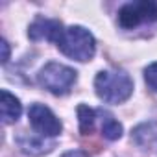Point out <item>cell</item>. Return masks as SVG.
Returning <instances> with one entry per match:
<instances>
[{
  "label": "cell",
  "instance_id": "6da1fadb",
  "mask_svg": "<svg viewBox=\"0 0 157 157\" xmlns=\"http://www.w3.org/2000/svg\"><path fill=\"white\" fill-rule=\"evenodd\" d=\"M96 94L107 104H122L133 93V82L124 70H102L94 78Z\"/></svg>",
  "mask_w": 157,
  "mask_h": 157
},
{
  "label": "cell",
  "instance_id": "3957f363",
  "mask_svg": "<svg viewBox=\"0 0 157 157\" xmlns=\"http://www.w3.org/2000/svg\"><path fill=\"white\" fill-rule=\"evenodd\" d=\"M76 78H78V72L74 68L52 61L39 70L37 82L41 87H44L52 94H67L76 83Z\"/></svg>",
  "mask_w": 157,
  "mask_h": 157
},
{
  "label": "cell",
  "instance_id": "5b68a950",
  "mask_svg": "<svg viewBox=\"0 0 157 157\" xmlns=\"http://www.w3.org/2000/svg\"><path fill=\"white\" fill-rule=\"evenodd\" d=\"M28 117H30L32 128L46 139L48 137H57L63 129L61 120L43 104H32L30 111H28Z\"/></svg>",
  "mask_w": 157,
  "mask_h": 157
},
{
  "label": "cell",
  "instance_id": "4fadbf2b",
  "mask_svg": "<svg viewBox=\"0 0 157 157\" xmlns=\"http://www.w3.org/2000/svg\"><path fill=\"white\" fill-rule=\"evenodd\" d=\"M2 50H4V56H2V63H6V61L10 59V44H8V41H6V39L2 41Z\"/></svg>",
  "mask_w": 157,
  "mask_h": 157
},
{
  "label": "cell",
  "instance_id": "52a82bcc",
  "mask_svg": "<svg viewBox=\"0 0 157 157\" xmlns=\"http://www.w3.org/2000/svg\"><path fill=\"white\" fill-rule=\"evenodd\" d=\"M15 142L19 144V148L28 153V155H43V153H48L52 151V148L56 146L54 140H48L46 137L43 135H28V133H22L15 139Z\"/></svg>",
  "mask_w": 157,
  "mask_h": 157
},
{
  "label": "cell",
  "instance_id": "8992f818",
  "mask_svg": "<svg viewBox=\"0 0 157 157\" xmlns=\"http://www.w3.org/2000/svg\"><path fill=\"white\" fill-rule=\"evenodd\" d=\"M63 24L59 21H54V19H44V17H37L32 24H30V30H28V37L32 41H54L57 44L61 33H63Z\"/></svg>",
  "mask_w": 157,
  "mask_h": 157
},
{
  "label": "cell",
  "instance_id": "277c9868",
  "mask_svg": "<svg viewBox=\"0 0 157 157\" xmlns=\"http://www.w3.org/2000/svg\"><path fill=\"white\" fill-rule=\"evenodd\" d=\"M157 21V2L142 0V2H129L118 10V24L126 30L137 28L140 24H150Z\"/></svg>",
  "mask_w": 157,
  "mask_h": 157
},
{
  "label": "cell",
  "instance_id": "9c48e42d",
  "mask_svg": "<svg viewBox=\"0 0 157 157\" xmlns=\"http://www.w3.org/2000/svg\"><path fill=\"white\" fill-rule=\"evenodd\" d=\"M98 115L102 117V135L107 140H117L122 137V126L118 120H115V117L104 109L98 111Z\"/></svg>",
  "mask_w": 157,
  "mask_h": 157
},
{
  "label": "cell",
  "instance_id": "30bf717a",
  "mask_svg": "<svg viewBox=\"0 0 157 157\" xmlns=\"http://www.w3.org/2000/svg\"><path fill=\"white\" fill-rule=\"evenodd\" d=\"M78 117H80V131L83 135L91 133L94 128V118H96V111L87 107V105H80L78 107Z\"/></svg>",
  "mask_w": 157,
  "mask_h": 157
},
{
  "label": "cell",
  "instance_id": "7a4b0ae2",
  "mask_svg": "<svg viewBox=\"0 0 157 157\" xmlns=\"http://www.w3.org/2000/svg\"><path fill=\"white\" fill-rule=\"evenodd\" d=\"M57 48L70 59L76 61H91L94 52H96V41L89 30L83 26H70L65 28L59 41Z\"/></svg>",
  "mask_w": 157,
  "mask_h": 157
},
{
  "label": "cell",
  "instance_id": "7c38bea8",
  "mask_svg": "<svg viewBox=\"0 0 157 157\" xmlns=\"http://www.w3.org/2000/svg\"><path fill=\"white\" fill-rule=\"evenodd\" d=\"M61 157H89V155L82 150H70V151H65Z\"/></svg>",
  "mask_w": 157,
  "mask_h": 157
},
{
  "label": "cell",
  "instance_id": "8fae6325",
  "mask_svg": "<svg viewBox=\"0 0 157 157\" xmlns=\"http://www.w3.org/2000/svg\"><path fill=\"white\" fill-rule=\"evenodd\" d=\"M144 78H146L148 87L157 93V63H151V65L144 70Z\"/></svg>",
  "mask_w": 157,
  "mask_h": 157
},
{
  "label": "cell",
  "instance_id": "ba28073f",
  "mask_svg": "<svg viewBox=\"0 0 157 157\" xmlns=\"http://www.w3.org/2000/svg\"><path fill=\"white\" fill-rule=\"evenodd\" d=\"M2 96V102H0V107H2V122L4 124H13L19 120L21 113H22V105L19 102L17 96H13L10 91H2L0 93Z\"/></svg>",
  "mask_w": 157,
  "mask_h": 157
}]
</instances>
